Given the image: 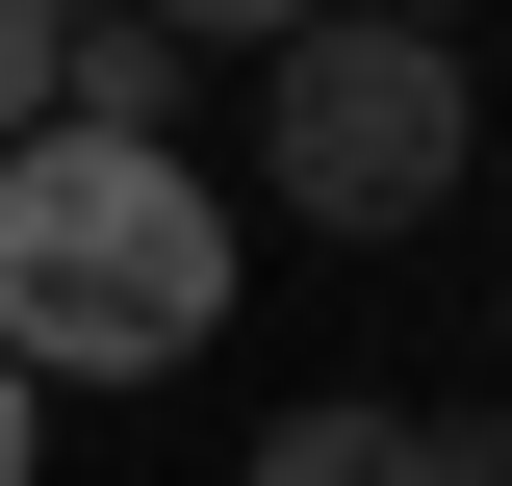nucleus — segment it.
Listing matches in <instances>:
<instances>
[{"instance_id":"f257e3e1","label":"nucleus","mask_w":512,"mask_h":486,"mask_svg":"<svg viewBox=\"0 0 512 486\" xmlns=\"http://www.w3.org/2000/svg\"><path fill=\"white\" fill-rule=\"evenodd\" d=\"M231 333V205L154 128H26L0 154V359L26 384H180Z\"/></svg>"},{"instance_id":"f03ea898","label":"nucleus","mask_w":512,"mask_h":486,"mask_svg":"<svg viewBox=\"0 0 512 486\" xmlns=\"http://www.w3.org/2000/svg\"><path fill=\"white\" fill-rule=\"evenodd\" d=\"M461 154H487V77L461 26H384V0H308L282 52H256V180L308 205V231H436Z\"/></svg>"},{"instance_id":"7ed1b4c3","label":"nucleus","mask_w":512,"mask_h":486,"mask_svg":"<svg viewBox=\"0 0 512 486\" xmlns=\"http://www.w3.org/2000/svg\"><path fill=\"white\" fill-rule=\"evenodd\" d=\"M256 486H410V410H384V384H333V410L256 435Z\"/></svg>"},{"instance_id":"20e7f679","label":"nucleus","mask_w":512,"mask_h":486,"mask_svg":"<svg viewBox=\"0 0 512 486\" xmlns=\"http://www.w3.org/2000/svg\"><path fill=\"white\" fill-rule=\"evenodd\" d=\"M410 486H512V410H410Z\"/></svg>"},{"instance_id":"39448f33","label":"nucleus","mask_w":512,"mask_h":486,"mask_svg":"<svg viewBox=\"0 0 512 486\" xmlns=\"http://www.w3.org/2000/svg\"><path fill=\"white\" fill-rule=\"evenodd\" d=\"M52 128V0H0V154Z\"/></svg>"},{"instance_id":"423d86ee","label":"nucleus","mask_w":512,"mask_h":486,"mask_svg":"<svg viewBox=\"0 0 512 486\" xmlns=\"http://www.w3.org/2000/svg\"><path fill=\"white\" fill-rule=\"evenodd\" d=\"M154 26H180V52H282L308 0H154Z\"/></svg>"},{"instance_id":"0eeeda50","label":"nucleus","mask_w":512,"mask_h":486,"mask_svg":"<svg viewBox=\"0 0 512 486\" xmlns=\"http://www.w3.org/2000/svg\"><path fill=\"white\" fill-rule=\"evenodd\" d=\"M26 461H52V384H26V359H0V486H26Z\"/></svg>"},{"instance_id":"6e6552de","label":"nucleus","mask_w":512,"mask_h":486,"mask_svg":"<svg viewBox=\"0 0 512 486\" xmlns=\"http://www.w3.org/2000/svg\"><path fill=\"white\" fill-rule=\"evenodd\" d=\"M384 26H461V0H384Z\"/></svg>"},{"instance_id":"1a4fd4ad","label":"nucleus","mask_w":512,"mask_h":486,"mask_svg":"<svg viewBox=\"0 0 512 486\" xmlns=\"http://www.w3.org/2000/svg\"><path fill=\"white\" fill-rule=\"evenodd\" d=\"M487 410H512V384H487Z\"/></svg>"}]
</instances>
